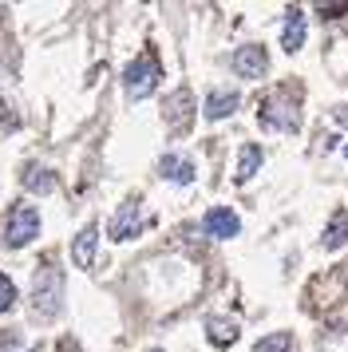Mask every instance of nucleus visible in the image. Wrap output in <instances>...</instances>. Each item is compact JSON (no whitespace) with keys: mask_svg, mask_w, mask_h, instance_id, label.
<instances>
[{"mask_svg":"<svg viewBox=\"0 0 348 352\" xmlns=\"http://www.w3.org/2000/svg\"><path fill=\"white\" fill-rule=\"evenodd\" d=\"M32 305L40 317H56L63 309V273L56 265H40L32 281Z\"/></svg>","mask_w":348,"mask_h":352,"instance_id":"nucleus-1","label":"nucleus"},{"mask_svg":"<svg viewBox=\"0 0 348 352\" xmlns=\"http://www.w3.org/2000/svg\"><path fill=\"white\" fill-rule=\"evenodd\" d=\"M158 76H162V67H158V60L146 52V56H139V60H131L123 72V87H127V99H146L151 91L158 87Z\"/></svg>","mask_w":348,"mask_h":352,"instance_id":"nucleus-2","label":"nucleus"},{"mask_svg":"<svg viewBox=\"0 0 348 352\" xmlns=\"http://www.w3.org/2000/svg\"><path fill=\"white\" fill-rule=\"evenodd\" d=\"M36 234H40V214H36V206H32V202H16V206L8 210V222H4V245L20 250V245H28Z\"/></svg>","mask_w":348,"mask_h":352,"instance_id":"nucleus-3","label":"nucleus"},{"mask_svg":"<svg viewBox=\"0 0 348 352\" xmlns=\"http://www.w3.org/2000/svg\"><path fill=\"white\" fill-rule=\"evenodd\" d=\"M230 64H234V72L241 76V80H261V76L269 72V56H265L261 44H241Z\"/></svg>","mask_w":348,"mask_h":352,"instance_id":"nucleus-4","label":"nucleus"},{"mask_svg":"<svg viewBox=\"0 0 348 352\" xmlns=\"http://www.w3.org/2000/svg\"><path fill=\"white\" fill-rule=\"evenodd\" d=\"M202 230L210 234V238H237L241 234V218H237L230 206H214V210H206V218H202Z\"/></svg>","mask_w":348,"mask_h":352,"instance_id":"nucleus-5","label":"nucleus"},{"mask_svg":"<svg viewBox=\"0 0 348 352\" xmlns=\"http://www.w3.org/2000/svg\"><path fill=\"white\" fill-rule=\"evenodd\" d=\"M139 230H142V206H139V198H131V202H123V206L115 210V218H111V238L127 241V238H135Z\"/></svg>","mask_w":348,"mask_h":352,"instance_id":"nucleus-6","label":"nucleus"},{"mask_svg":"<svg viewBox=\"0 0 348 352\" xmlns=\"http://www.w3.org/2000/svg\"><path fill=\"white\" fill-rule=\"evenodd\" d=\"M261 123H265L269 131H293L297 127V107H289V99L281 96H269L265 107H261Z\"/></svg>","mask_w":348,"mask_h":352,"instance_id":"nucleus-7","label":"nucleus"},{"mask_svg":"<svg viewBox=\"0 0 348 352\" xmlns=\"http://www.w3.org/2000/svg\"><path fill=\"white\" fill-rule=\"evenodd\" d=\"M237 107H241L237 91H230V87H218V91H210V96H206L202 115L210 119V123H218V119H230V115H234Z\"/></svg>","mask_w":348,"mask_h":352,"instance_id":"nucleus-8","label":"nucleus"},{"mask_svg":"<svg viewBox=\"0 0 348 352\" xmlns=\"http://www.w3.org/2000/svg\"><path fill=\"white\" fill-rule=\"evenodd\" d=\"M95 241H99V226L87 222V226L76 234V241H72V261H76L79 270H91V261H95Z\"/></svg>","mask_w":348,"mask_h":352,"instance_id":"nucleus-9","label":"nucleus"},{"mask_svg":"<svg viewBox=\"0 0 348 352\" xmlns=\"http://www.w3.org/2000/svg\"><path fill=\"white\" fill-rule=\"evenodd\" d=\"M158 175L171 178V182L190 186V182H194V162L182 159V155H162V159H158Z\"/></svg>","mask_w":348,"mask_h":352,"instance_id":"nucleus-10","label":"nucleus"},{"mask_svg":"<svg viewBox=\"0 0 348 352\" xmlns=\"http://www.w3.org/2000/svg\"><path fill=\"white\" fill-rule=\"evenodd\" d=\"M301 44H305V16H301V8H285L281 48H285V52H297Z\"/></svg>","mask_w":348,"mask_h":352,"instance_id":"nucleus-11","label":"nucleus"},{"mask_svg":"<svg viewBox=\"0 0 348 352\" xmlns=\"http://www.w3.org/2000/svg\"><path fill=\"white\" fill-rule=\"evenodd\" d=\"M20 182H24V190H32V194H52L56 190V175H52L47 166H28V170L20 175Z\"/></svg>","mask_w":348,"mask_h":352,"instance_id":"nucleus-12","label":"nucleus"},{"mask_svg":"<svg viewBox=\"0 0 348 352\" xmlns=\"http://www.w3.org/2000/svg\"><path fill=\"white\" fill-rule=\"evenodd\" d=\"M206 336H210V344L230 349V344L237 340V324L234 320H210V324H206Z\"/></svg>","mask_w":348,"mask_h":352,"instance_id":"nucleus-13","label":"nucleus"},{"mask_svg":"<svg viewBox=\"0 0 348 352\" xmlns=\"http://www.w3.org/2000/svg\"><path fill=\"white\" fill-rule=\"evenodd\" d=\"M257 166H261V146L250 143V146H241V155H237V178L246 182V178L257 175Z\"/></svg>","mask_w":348,"mask_h":352,"instance_id":"nucleus-14","label":"nucleus"},{"mask_svg":"<svg viewBox=\"0 0 348 352\" xmlns=\"http://www.w3.org/2000/svg\"><path fill=\"white\" fill-rule=\"evenodd\" d=\"M190 107H194L190 91H174L171 103H166V119H171V123H178V119H182V127H186V123H190Z\"/></svg>","mask_w":348,"mask_h":352,"instance_id":"nucleus-15","label":"nucleus"},{"mask_svg":"<svg viewBox=\"0 0 348 352\" xmlns=\"http://www.w3.org/2000/svg\"><path fill=\"white\" fill-rule=\"evenodd\" d=\"M253 352H293V336L289 333H269V336H261V340L253 344Z\"/></svg>","mask_w":348,"mask_h":352,"instance_id":"nucleus-16","label":"nucleus"},{"mask_svg":"<svg viewBox=\"0 0 348 352\" xmlns=\"http://www.w3.org/2000/svg\"><path fill=\"white\" fill-rule=\"evenodd\" d=\"M12 305H16V285L8 273H0V313H8Z\"/></svg>","mask_w":348,"mask_h":352,"instance_id":"nucleus-17","label":"nucleus"},{"mask_svg":"<svg viewBox=\"0 0 348 352\" xmlns=\"http://www.w3.org/2000/svg\"><path fill=\"white\" fill-rule=\"evenodd\" d=\"M345 241H348V218L340 226H332L329 238H325V245H329V250H336V245H345Z\"/></svg>","mask_w":348,"mask_h":352,"instance_id":"nucleus-18","label":"nucleus"},{"mask_svg":"<svg viewBox=\"0 0 348 352\" xmlns=\"http://www.w3.org/2000/svg\"><path fill=\"white\" fill-rule=\"evenodd\" d=\"M20 344V333H0V352H12Z\"/></svg>","mask_w":348,"mask_h":352,"instance_id":"nucleus-19","label":"nucleus"},{"mask_svg":"<svg viewBox=\"0 0 348 352\" xmlns=\"http://www.w3.org/2000/svg\"><path fill=\"white\" fill-rule=\"evenodd\" d=\"M336 123H345L348 127V111H336Z\"/></svg>","mask_w":348,"mask_h":352,"instance_id":"nucleus-20","label":"nucleus"},{"mask_svg":"<svg viewBox=\"0 0 348 352\" xmlns=\"http://www.w3.org/2000/svg\"><path fill=\"white\" fill-rule=\"evenodd\" d=\"M345 159H348V146H345Z\"/></svg>","mask_w":348,"mask_h":352,"instance_id":"nucleus-21","label":"nucleus"},{"mask_svg":"<svg viewBox=\"0 0 348 352\" xmlns=\"http://www.w3.org/2000/svg\"><path fill=\"white\" fill-rule=\"evenodd\" d=\"M155 352H158V349H155Z\"/></svg>","mask_w":348,"mask_h":352,"instance_id":"nucleus-22","label":"nucleus"}]
</instances>
